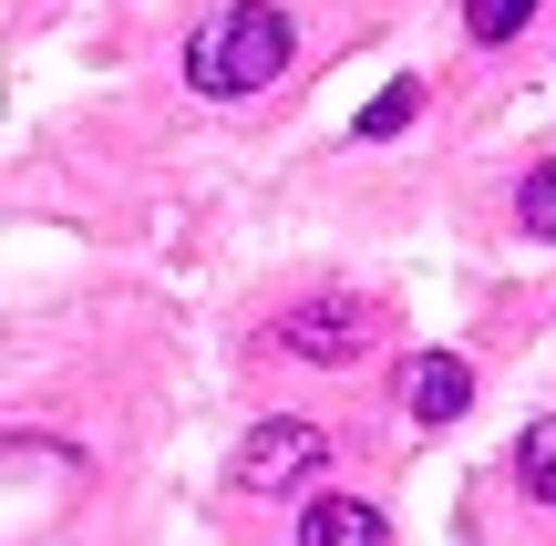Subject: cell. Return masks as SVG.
<instances>
[{"instance_id":"5b68a950","label":"cell","mask_w":556,"mask_h":546,"mask_svg":"<svg viewBox=\"0 0 556 546\" xmlns=\"http://www.w3.org/2000/svg\"><path fill=\"white\" fill-rule=\"evenodd\" d=\"M299 546H392V526H381V506H361V495H319V506L299 516Z\"/></svg>"},{"instance_id":"277c9868","label":"cell","mask_w":556,"mask_h":546,"mask_svg":"<svg viewBox=\"0 0 556 546\" xmlns=\"http://www.w3.org/2000/svg\"><path fill=\"white\" fill-rule=\"evenodd\" d=\"M464 403H475V371H464L454 351H413V361H402V412H413V423H454Z\"/></svg>"},{"instance_id":"7a4b0ae2","label":"cell","mask_w":556,"mask_h":546,"mask_svg":"<svg viewBox=\"0 0 556 546\" xmlns=\"http://www.w3.org/2000/svg\"><path fill=\"white\" fill-rule=\"evenodd\" d=\"M309 465H319V433L309 423H268V433L238 444V495H289Z\"/></svg>"},{"instance_id":"9c48e42d","label":"cell","mask_w":556,"mask_h":546,"mask_svg":"<svg viewBox=\"0 0 556 546\" xmlns=\"http://www.w3.org/2000/svg\"><path fill=\"white\" fill-rule=\"evenodd\" d=\"M413 114H422V82H392V93H371V114H361V135L381 144V135H402Z\"/></svg>"},{"instance_id":"6da1fadb","label":"cell","mask_w":556,"mask_h":546,"mask_svg":"<svg viewBox=\"0 0 556 546\" xmlns=\"http://www.w3.org/2000/svg\"><path fill=\"white\" fill-rule=\"evenodd\" d=\"M289 73V11L278 0H227V11H206L197 31H186V82L217 103L258 93V82Z\"/></svg>"},{"instance_id":"ba28073f","label":"cell","mask_w":556,"mask_h":546,"mask_svg":"<svg viewBox=\"0 0 556 546\" xmlns=\"http://www.w3.org/2000/svg\"><path fill=\"white\" fill-rule=\"evenodd\" d=\"M516 227L526 238H556V165H536V176L516 186Z\"/></svg>"},{"instance_id":"52a82bcc","label":"cell","mask_w":556,"mask_h":546,"mask_svg":"<svg viewBox=\"0 0 556 546\" xmlns=\"http://www.w3.org/2000/svg\"><path fill=\"white\" fill-rule=\"evenodd\" d=\"M526 21H536V0H464V31L475 41H516Z\"/></svg>"},{"instance_id":"8992f818","label":"cell","mask_w":556,"mask_h":546,"mask_svg":"<svg viewBox=\"0 0 556 546\" xmlns=\"http://www.w3.org/2000/svg\"><path fill=\"white\" fill-rule=\"evenodd\" d=\"M516 485L536 495V506H556V412H546V423H526V444H516Z\"/></svg>"},{"instance_id":"3957f363","label":"cell","mask_w":556,"mask_h":546,"mask_svg":"<svg viewBox=\"0 0 556 546\" xmlns=\"http://www.w3.org/2000/svg\"><path fill=\"white\" fill-rule=\"evenodd\" d=\"M278 341H289L299 361H351V351L371 341V309H361V300H309V309H289Z\"/></svg>"}]
</instances>
